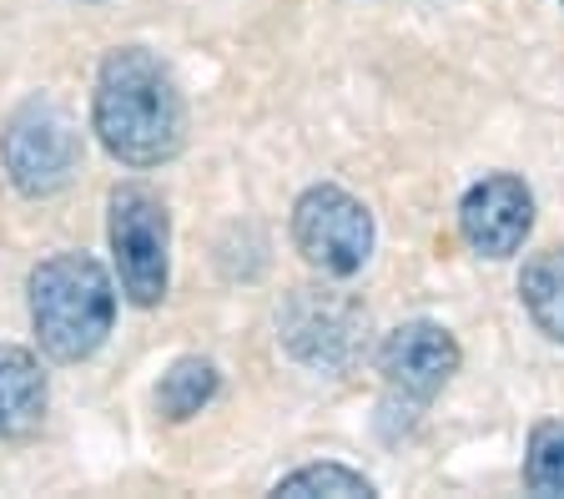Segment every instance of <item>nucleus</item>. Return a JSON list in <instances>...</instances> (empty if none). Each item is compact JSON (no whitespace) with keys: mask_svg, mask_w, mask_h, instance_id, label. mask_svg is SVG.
<instances>
[{"mask_svg":"<svg viewBox=\"0 0 564 499\" xmlns=\"http://www.w3.org/2000/svg\"><path fill=\"white\" fill-rule=\"evenodd\" d=\"M96 137L117 162L162 166L187 142V107L147 46H117L96 76Z\"/></svg>","mask_w":564,"mask_h":499,"instance_id":"obj_1","label":"nucleus"},{"mask_svg":"<svg viewBox=\"0 0 564 499\" xmlns=\"http://www.w3.org/2000/svg\"><path fill=\"white\" fill-rule=\"evenodd\" d=\"M117 318L111 278L86 252H56L31 273V323L56 364H82L106 344Z\"/></svg>","mask_w":564,"mask_h":499,"instance_id":"obj_2","label":"nucleus"},{"mask_svg":"<svg viewBox=\"0 0 564 499\" xmlns=\"http://www.w3.org/2000/svg\"><path fill=\"white\" fill-rule=\"evenodd\" d=\"M0 162L25 197H51L82 166V131L61 101L31 96L11 111V121L0 131Z\"/></svg>","mask_w":564,"mask_h":499,"instance_id":"obj_3","label":"nucleus"},{"mask_svg":"<svg viewBox=\"0 0 564 499\" xmlns=\"http://www.w3.org/2000/svg\"><path fill=\"white\" fill-rule=\"evenodd\" d=\"M293 242L307 258V268H317L328 278H352L373 258L378 227H373V213L352 192L333 187V182H317L293 207Z\"/></svg>","mask_w":564,"mask_h":499,"instance_id":"obj_4","label":"nucleus"},{"mask_svg":"<svg viewBox=\"0 0 564 499\" xmlns=\"http://www.w3.org/2000/svg\"><path fill=\"white\" fill-rule=\"evenodd\" d=\"M166 248H172V217L152 187L111 192V252H117L121 293L137 308H156L166 297Z\"/></svg>","mask_w":564,"mask_h":499,"instance_id":"obj_5","label":"nucleus"},{"mask_svg":"<svg viewBox=\"0 0 564 499\" xmlns=\"http://www.w3.org/2000/svg\"><path fill=\"white\" fill-rule=\"evenodd\" d=\"M458 358L464 354H458L454 333H448L444 323L413 318V323H399V328L383 338V348H378V373H383L393 399L419 409L458 373Z\"/></svg>","mask_w":564,"mask_h":499,"instance_id":"obj_6","label":"nucleus"},{"mask_svg":"<svg viewBox=\"0 0 564 499\" xmlns=\"http://www.w3.org/2000/svg\"><path fill=\"white\" fill-rule=\"evenodd\" d=\"M534 227V192L509 172H489L458 203V232L479 258H514Z\"/></svg>","mask_w":564,"mask_h":499,"instance_id":"obj_7","label":"nucleus"},{"mask_svg":"<svg viewBox=\"0 0 564 499\" xmlns=\"http://www.w3.org/2000/svg\"><path fill=\"white\" fill-rule=\"evenodd\" d=\"M358 333H364V313L352 308L348 297L313 293V288H297V297L288 303V318H282L288 348L307 364H323V369L348 364Z\"/></svg>","mask_w":564,"mask_h":499,"instance_id":"obj_8","label":"nucleus"},{"mask_svg":"<svg viewBox=\"0 0 564 499\" xmlns=\"http://www.w3.org/2000/svg\"><path fill=\"white\" fill-rule=\"evenodd\" d=\"M46 419V373L31 348H0V440H31Z\"/></svg>","mask_w":564,"mask_h":499,"instance_id":"obj_9","label":"nucleus"},{"mask_svg":"<svg viewBox=\"0 0 564 499\" xmlns=\"http://www.w3.org/2000/svg\"><path fill=\"white\" fill-rule=\"evenodd\" d=\"M519 297H524L534 328L564 348V248L534 252L519 273Z\"/></svg>","mask_w":564,"mask_h":499,"instance_id":"obj_10","label":"nucleus"},{"mask_svg":"<svg viewBox=\"0 0 564 499\" xmlns=\"http://www.w3.org/2000/svg\"><path fill=\"white\" fill-rule=\"evenodd\" d=\"M212 393H217V364L187 354V358H176L172 369L162 373V383H156V414L182 424V419L202 414V404H207Z\"/></svg>","mask_w":564,"mask_h":499,"instance_id":"obj_11","label":"nucleus"},{"mask_svg":"<svg viewBox=\"0 0 564 499\" xmlns=\"http://www.w3.org/2000/svg\"><path fill=\"white\" fill-rule=\"evenodd\" d=\"M524 489L544 499H564V419H540L529 429Z\"/></svg>","mask_w":564,"mask_h":499,"instance_id":"obj_12","label":"nucleus"},{"mask_svg":"<svg viewBox=\"0 0 564 499\" xmlns=\"http://www.w3.org/2000/svg\"><path fill=\"white\" fill-rule=\"evenodd\" d=\"M272 495H343V499H368L373 495V479H364L358 469H343V464H303L293 475H282Z\"/></svg>","mask_w":564,"mask_h":499,"instance_id":"obj_13","label":"nucleus"}]
</instances>
